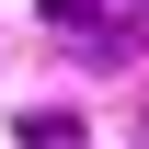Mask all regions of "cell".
<instances>
[{"mask_svg":"<svg viewBox=\"0 0 149 149\" xmlns=\"http://www.w3.org/2000/svg\"><path fill=\"white\" fill-rule=\"evenodd\" d=\"M23 149H80V115H57V103H35V115H23Z\"/></svg>","mask_w":149,"mask_h":149,"instance_id":"6da1fadb","label":"cell"},{"mask_svg":"<svg viewBox=\"0 0 149 149\" xmlns=\"http://www.w3.org/2000/svg\"><path fill=\"white\" fill-rule=\"evenodd\" d=\"M92 12H103V0H46V23H92Z\"/></svg>","mask_w":149,"mask_h":149,"instance_id":"7a4b0ae2","label":"cell"}]
</instances>
